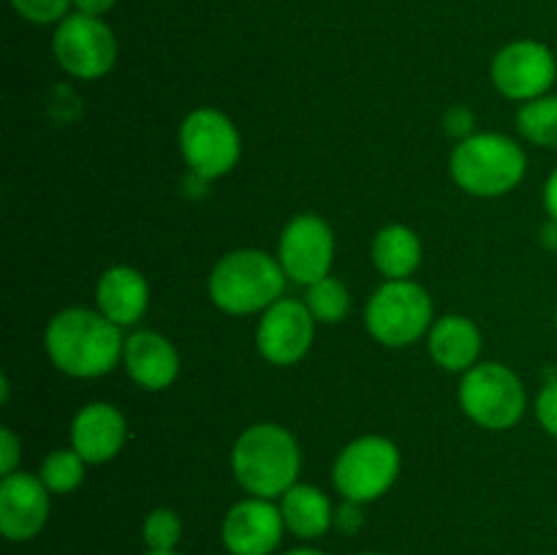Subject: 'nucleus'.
Segmentation results:
<instances>
[{
    "label": "nucleus",
    "instance_id": "1",
    "mask_svg": "<svg viewBox=\"0 0 557 555\" xmlns=\"http://www.w3.org/2000/svg\"><path fill=\"white\" fill-rule=\"evenodd\" d=\"M44 348L60 373L71 379H98L117 368L125 337L103 313L65 308L52 316L44 332Z\"/></svg>",
    "mask_w": 557,
    "mask_h": 555
},
{
    "label": "nucleus",
    "instance_id": "2",
    "mask_svg": "<svg viewBox=\"0 0 557 555\" xmlns=\"http://www.w3.org/2000/svg\"><path fill=\"white\" fill-rule=\"evenodd\" d=\"M299 466H302L299 444L283 424H250L234 441V479L253 498H281L286 490L297 484Z\"/></svg>",
    "mask_w": 557,
    "mask_h": 555
},
{
    "label": "nucleus",
    "instance_id": "3",
    "mask_svg": "<svg viewBox=\"0 0 557 555\" xmlns=\"http://www.w3.org/2000/svg\"><path fill=\"white\" fill-rule=\"evenodd\" d=\"M283 288L281 261L256 248L232 250L210 272V299L232 316L261 313L283 297Z\"/></svg>",
    "mask_w": 557,
    "mask_h": 555
},
{
    "label": "nucleus",
    "instance_id": "4",
    "mask_svg": "<svg viewBox=\"0 0 557 555\" xmlns=\"http://www.w3.org/2000/svg\"><path fill=\"white\" fill-rule=\"evenodd\" d=\"M528 169L525 150L511 136L473 134L455 147L449 158L451 180L466 194L493 199L515 190Z\"/></svg>",
    "mask_w": 557,
    "mask_h": 555
},
{
    "label": "nucleus",
    "instance_id": "5",
    "mask_svg": "<svg viewBox=\"0 0 557 555\" xmlns=\"http://www.w3.org/2000/svg\"><path fill=\"white\" fill-rule=\"evenodd\" d=\"M433 324V299L413 281H386L375 288L364 308V326L389 348L417 343Z\"/></svg>",
    "mask_w": 557,
    "mask_h": 555
},
{
    "label": "nucleus",
    "instance_id": "6",
    "mask_svg": "<svg viewBox=\"0 0 557 555\" xmlns=\"http://www.w3.org/2000/svg\"><path fill=\"white\" fill-rule=\"evenodd\" d=\"M460 406L479 428L509 430L525 414V386L500 362H479L460 381Z\"/></svg>",
    "mask_w": 557,
    "mask_h": 555
},
{
    "label": "nucleus",
    "instance_id": "7",
    "mask_svg": "<svg viewBox=\"0 0 557 555\" xmlns=\"http://www.w3.org/2000/svg\"><path fill=\"white\" fill-rule=\"evenodd\" d=\"M400 473V449L384 435H362L343 446L337 455L332 479L337 493L354 504L381 498Z\"/></svg>",
    "mask_w": 557,
    "mask_h": 555
},
{
    "label": "nucleus",
    "instance_id": "8",
    "mask_svg": "<svg viewBox=\"0 0 557 555\" xmlns=\"http://www.w3.org/2000/svg\"><path fill=\"white\" fill-rule=\"evenodd\" d=\"M180 150L199 180H218L232 172L243 152V139L232 120L218 109H194L180 125Z\"/></svg>",
    "mask_w": 557,
    "mask_h": 555
},
{
    "label": "nucleus",
    "instance_id": "9",
    "mask_svg": "<svg viewBox=\"0 0 557 555\" xmlns=\"http://www.w3.org/2000/svg\"><path fill=\"white\" fill-rule=\"evenodd\" d=\"M52 52L60 69L76 79H101L117 60V38L101 16H65L52 36Z\"/></svg>",
    "mask_w": 557,
    "mask_h": 555
},
{
    "label": "nucleus",
    "instance_id": "10",
    "mask_svg": "<svg viewBox=\"0 0 557 555\" xmlns=\"http://www.w3.org/2000/svg\"><path fill=\"white\" fill-rule=\"evenodd\" d=\"M490 76L495 90L511 101L528 103L547 96L549 87L555 85L557 60L547 44L536 38H517L495 54Z\"/></svg>",
    "mask_w": 557,
    "mask_h": 555
},
{
    "label": "nucleus",
    "instance_id": "11",
    "mask_svg": "<svg viewBox=\"0 0 557 555\" xmlns=\"http://www.w3.org/2000/svg\"><path fill=\"white\" fill-rule=\"evenodd\" d=\"M277 261L286 278L302 286L330 275L335 261V234L330 223L310 212L292 218L277 243Z\"/></svg>",
    "mask_w": 557,
    "mask_h": 555
},
{
    "label": "nucleus",
    "instance_id": "12",
    "mask_svg": "<svg viewBox=\"0 0 557 555\" xmlns=\"http://www.w3.org/2000/svg\"><path fill=\"white\" fill-rule=\"evenodd\" d=\"M315 319L299 299H277L264 310L256 330V346L272 365H297L313 346Z\"/></svg>",
    "mask_w": 557,
    "mask_h": 555
},
{
    "label": "nucleus",
    "instance_id": "13",
    "mask_svg": "<svg viewBox=\"0 0 557 555\" xmlns=\"http://www.w3.org/2000/svg\"><path fill=\"white\" fill-rule=\"evenodd\" d=\"M49 520V488L41 477L14 471L0 482V531L11 542H27Z\"/></svg>",
    "mask_w": 557,
    "mask_h": 555
},
{
    "label": "nucleus",
    "instance_id": "14",
    "mask_svg": "<svg viewBox=\"0 0 557 555\" xmlns=\"http://www.w3.org/2000/svg\"><path fill=\"white\" fill-rule=\"evenodd\" d=\"M281 506L267 498H245L223 517V544L232 555H270L283 539Z\"/></svg>",
    "mask_w": 557,
    "mask_h": 555
},
{
    "label": "nucleus",
    "instance_id": "15",
    "mask_svg": "<svg viewBox=\"0 0 557 555\" xmlns=\"http://www.w3.org/2000/svg\"><path fill=\"white\" fill-rule=\"evenodd\" d=\"M128 424L112 403H87L79 408V414L71 422V449L79 452L85 462H107L117 457L123 449Z\"/></svg>",
    "mask_w": 557,
    "mask_h": 555
},
{
    "label": "nucleus",
    "instance_id": "16",
    "mask_svg": "<svg viewBox=\"0 0 557 555\" xmlns=\"http://www.w3.org/2000/svg\"><path fill=\"white\" fill-rule=\"evenodd\" d=\"M123 365L134 384L147 392H161L177 379L180 354L163 335L141 330L125 337Z\"/></svg>",
    "mask_w": 557,
    "mask_h": 555
},
{
    "label": "nucleus",
    "instance_id": "17",
    "mask_svg": "<svg viewBox=\"0 0 557 555\" xmlns=\"http://www.w3.org/2000/svg\"><path fill=\"white\" fill-rule=\"evenodd\" d=\"M98 313L107 316L117 326H131L147 313L150 305V286L145 275L134 267H112L101 275L96 288Z\"/></svg>",
    "mask_w": 557,
    "mask_h": 555
},
{
    "label": "nucleus",
    "instance_id": "18",
    "mask_svg": "<svg viewBox=\"0 0 557 555\" xmlns=\"http://www.w3.org/2000/svg\"><path fill=\"white\" fill-rule=\"evenodd\" d=\"M430 357L449 373H468L482 354V332L466 316H444L430 326Z\"/></svg>",
    "mask_w": 557,
    "mask_h": 555
},
{
    "label": "nucleus",
    "instance_id": "19",
    "mask_svg": "<svg viewBox=\"0 0 557 555\" xmlns=\"http://www.w3.org/2000/svg\"><path fill=\"white\" fill-rule=\"evenodd\" d=\"M281 515L288 531L299 539L321 536L335 522V509L326 493H321L313 484L299 482L281 495Z\"/></svg>",
    "mask_w": 557,
    "mask_h": 555
},
{
    "label": "nucleus",
    "instance_id": "20",
    "mask_svg": "<svg viewBox=\"0 0 557 555\" xmlns=\"http://www.w3.org/2000/svg\"><path fill=\"white\" fill-rule=\"evenodd\" d=\"M373 264L386 281H408L422 264V243L403 223H389L373 239Z\"/></svg>",
    "mask_w": 557,
    "mask_h": 555
},
{
    "label": "nucleus",
    "instance_id": "21",
    "mask_svg": "<svg viewBox=\"0 0 557 555\" xmlns=\"http://www.w3.org/2000/svg\"><path fill=\"white\" fill-rule=\"evenodd\" d=\"M517 128L531 145L557 150V96H542L522 103L517 112Z\"/></svg>",
    "mask_w": 557,
    "mask_h": 555
},
{
    "label": "nucleus",
    "instance_id": "22",
    "mask_svg": "<svg viewBox=\"0 0 557 555\" xmlns=\"http://www.w3.org/2000/svg\"><path fill=\"white\" fill-rule=\"evenodd\" d=\"M305 305H308L310 316L321 324H341L346 319L348 308H351V297H348V288L337 278L326 275L321 281L310 283L308 294H305Z\"/></svg>",
    "mask_w": 557,
    "mask_h": 555
},
{
    "label": "nucleus",
    "instance_id": "23",
    "mask_svg": "<svg viewBox=\"0 0 557 555\" xmlns=\"http://www.w3.org/2000/svg\"><path fill=\"white\" fill-rule=\"evenodd\" d=\"M85 457L76 449H54L44 457L38 477L47 484L49 493L65 495L79 488L82 479H85Z\"/></svg>",
    "mask_w": 557,
    "mask_h": 555
},
{
    "label": "nucleus",
    "instance_id": "24",
    "mask_svg": "<svg viewBox=\"0 0 557 555\" xmlns=\"http://www.w3.org/2000/svg\"><path fill=\"white\" fill-rule=\"evenodd\" d=\"M145 542L150 550H174L177 547L180 536H183V522L174 515L172 509H152L145 517Z\"/></svg>",
    "mask_w": 557,
    "mask_h": 555
},
{
    "label": "nucleus",
    "instance_id": "25",
    "mask_svg": "<svg viewBox=\"0 0 557 555\" xmlns=\"http://www.w3.org/2000/svg\"><path fill=\"white\" fill-rule=\"evenodd\" d=\"M11 5L33 25H60L69 16L74 0H11Z\"/></svg>",
    "mask_w": 557,
    "mask_h": 555
},
{
    "label": "nucleus",
    "instance_id": "26",
    "mask_svg": "<svg viewBox=\"0 0 557 555\" xmlns=\"http://www.w3.org/2000/svg\"><path fill=\"white\" fill-rule=\"evenodd\" d=\"M536 419L553 439H557V379H549L539 392Z\"/></svg>",
    "mask_w": 557,
    "mask_h": 555
},
{
    "label": "nucleus",
    "instance_id": "27",
    "mask_svg": "<svg viewBox=\"0 0 557 555\" xmlns=\"http://www.w3.org/2000/svg\"><path fill=\"white\" fill-rule=\"evenodd\" d=\"M446 134L455 136V139H468L473 136V112L466 107H451L444 118Z\"/></svg>",
    "mask_w": 557,
    "mask_h": 555
},
{
    "label": "nucleus",
    "instance_id": "28",
    "mask_svg": "<svg viewBox=\"0 0 557 555\" xmlns=\"http://www.w3.org/2000/svg\"><path fill=\"white\" fill-rule=\"evenodd\" d=\"M0 471H3V477H9V473L16 471V462H20V441H16V435L11 433L9 428L0 430Z\"/></svg>",
    "mask_w": 557,
    "mask_h": 555
},
{
    "label": "nucleus",
    "instance_id": "29",
    "mask_svg": "<svg viewBox=\"0 0 557 555\" xmlns=\"http://www.w3.org/2000/svg\"><path fill=\"white\" fill-rule=\"evenodd\" d=\"M335 522L341 531L346 533H357L359 526H362V511H359V504H354V501H346V504L341 506V509L335 511Z\"/></svg>",
    "mask_w": 557,
    "mask_h": 555
},
{
    "label": "nucleus",
    "instance_id": "30",
    "mask_svg": "<svg viewBox=\"0 0 557 555\" xmlns=\"http://www.w3.org/2000/svg\"><path fill=\"white\" fill-rule=\"evenodd\" d=\"M117 0H74V9L79 14H90V16H103L107 11L114 9Z\"/></svg>",
    "mask_w": 557,
    "mask_h": 555
},
{
    "label": "nucleus",
    "instance_id": "31",
    "mask_svg": "<svg viewBox=\"0 0 557 555\" xmlns=\"http://www.w3.org/2000/svg\"><path fill=\"white\" fill-rule=\"evenodd\" d=\"M544 210H547L553 221H557V166L547 177V183H544Z\"/></svg>",
    "mask_w": 557,
    "mask_h": 555
},
{
    "label": "nucleus",
    "instance_id": "32",
    "mask_svg": "<svg viewBox=\"0 0 557 555\" xmlns=\"http://www.w3.org/2000/svg\"><path fill=\"white\" fill-rule=\"evenodd\" d=\"M542 243L547 245V248H555L557 250V221H553V218H549V223H547V226H544Z\"/></svg>",
    "mask_w": 557,
    "mask_h": 555
},
{
    "label": "nucleus",
    "instance_id": "33",
    "mask_svg": "<svg viewBox=\"0 0 557 555\" xmlns=\"http://www.w3.org/2000/svg\"><path fill=\"white\" fill-rule=\"evenodd\" d=\"M286 555H324L321 550H310V547H299V550H292V553Z\"/></svg>",
    "mask_w": 557,
    "mask_h": 555
},
{
    "label": "nucleus",
    "instance_id": "34",
    "mask_svg": "<svg viewBox=\"0 0 557 555\" xmlns=\"http://www.w3.org/2000/svg\"><path fill=\"white\" fill-rule=\"evenodd\" d=\"M147 555H177V553H174V550H163V553H161V550H150Z\"/></svg>",
    "mask_w": 557,
    "mask_h": 555
},
{
    "label": "nucleus",
    "instance_id": "35",
    "mask_svg": "<svg viewBox=\"0 0 557 555\" xmlns=\"http://www.w3.org/2000/svg\"><path fill=\"white\" fill-rule=\"evenodd\" d=\"M555 326H557V310H555Z\"/></svg>",
    "mask_w": 557,
    "mask_h": 555
},
{
    "label": "nucleus",
    "instance_id": "36",
    "mask_svg": "<svg viewBox=\"0 0 557 555\" xmlns=\"http://www.w3.org/2000/svg\"><path fill=\"white\" fill-rule=\"evenodd\" d=\"M364 555H379V553H364Z\"/></svg>",
    "mask_w": 557,
    "mask_h": 555
}]
</instances>
